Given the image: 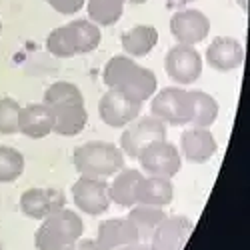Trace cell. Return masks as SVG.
<instances>
[{"instance_id": "obj_23", "label": "cell", "mask_w": 250, "mask_h": 250, "mask_svg": "<svg viewBox=\"0 0 250 250\" xmlns=\"http://www.w3.org/2000/svg\"><path fill=\"white\" fill-rule=\"evenodd\" d=\"M188 92H190V100H192V116H190L188 126H194V128L212 126L218 118V112H220L216 98L204 90H188Z\"/></svg>"}, {"instance_id": "obj_1", "label": "cell", "mask_w": 250, "mask_h": 250, "mask_svg": "<svg viewBox=\"0 0 250 250\" xmlns=\"http://www.w3.org/2000/svg\"><path fill=\"white\" fill-rule=\"evenodd\" d=\"M104 84L112 90H118L138 102L150 100L156 92L158 80L150 68H144L130 56H112L102 72Z\"/></svg>"}, {"instance_id": "obj_4", "label": "cell", "mask_w": 250, "mask_h": 250, "mask_svg": "<svg viewBox=\"0 0 250 250\" xmlns=\"http://www.w3.org/2000/svg\"><path fill=\"white\" fill-rule=\"evenodd\" d=\"M150 114L170 126H188L192 116L190 92L178 86H168L154 92L150 100Z\"/></svg>"}, {"instance_id": "obj_24", "label": "cell", "mask_w": 250, "mask_h": 250, "mask_svg": "<svg viewBox=\"0 0 250 250\" xmlns=\"http://www.w3.org/2000/svg\"><path fill=\"white\" fill-rule=\"evenodd\" d=\"M128 0H88L86 10L90 22H94L96 26L116 24L124 12V4Z\"/></svg>"}, {"instance_id": "obj_16", "label": "cell", "mask_w": 250, "mask_h": 250, "mask_svg": "<svg viewBox=\"0 0 250 250\" xmlns=\"http://www.w3.org/2000/svg\"><path fill=\"white\" fill-rule=\"evenodd\" d=\"M54 130V114L44 102L20 108L18 132L28 138H44Z\"/></svg>"}, {"instance_id": "obj_30", "label": "cell", "mask_w": 250, "mask_h": 250, "mask_svg": "<svg viewBox=\"0 0 250 250\" xmlns=\"http://www.w3.org/2000/svg\"><path fill=\"white\" fill-rule=\"evenodd\" d=\"M70 250H100V246L92 238H78Z\"/></svg>"}, {"instance_id": "obj_2", "label": "cell", "mask_w": 250, "mask_h": 250, "mask_svg": "<svg viewBox=\"0 0 250 250\" xmlns=\"http://www.w3.org/2000/svg\"><path fill=\"white\" fill-rule=\"evenodd\" d=\"M72 162L80 176L106 178L124 168V152L112 142L92 140L74 148Z\"/></svg>"}, {"instance_id": "obj_12", "label": "cell", "mask_w": 250, "mask_h": 250, "mask_svg": "<svg viewBox=\"0 0 250 250\" xmlns=\"http://www.w3.org/2000/svg\"><path fill=\"white\" fill-rule=\"evenodd\" d=\"M192 234V220L182 214L166 216L150 236L156 250H182Z\"/></svg>"}, {"instance_id": "obj_34", "label": "cell", "mask_w": 250, "mask_h": 250, "mask_svg": "<svg viewBox=\"0 0 250 250\" xmlns=\"http://www.w3.org/2000/svg\"><path fill=\"white\" fill-rule=\"evenodd\" d=\"M116 250H136V244H128V246H120Z\"/></svg>"}, {"instance_id": "obj_25", "label": "cell", "mask_w": 250, "mask_h": 250, "mask_svg": "<svg viewBox=\"0 0 250 250\" xmlns=\"http://www.w3.org/2000/svg\"><path fill=\"white\" fill-rule=\"evenodd\" d=\"M24 172V156L12 146H0V182H14Z\"/></svg>"}, {"instance_id": "obj_3", "label": "cell", "mask_w": 250, "mask_h": 250, "mask_svg": "<svg viewBox=\"0 0 250 250\" xmlns=\"http://www.w3.org/2000/svg\"><path fill=\"white\" fill-rule=\"evenodd\" d=\"M82 234H84L82 218L70 208H60L38 226L34 232V246L38 250H70Z\"/></svg>"}, {"instance_id": "obj_17", "label": "cell", "mask_w": 250, "mask_h": 250, "mask_svg": "<svg viewBox=\"0 0 250 250\" xmlns=\"http://www.w3.org/2000/svg\"><path fill=\"white\" fill-rule=\"evenodd\" d=\"M54 114V130L60 136H76L84 130L88 122V112L84 102H66L58 106H48Z\"/></svg>"}, {"instance_id": "obj_8", "label": "cell", "mask_w": 250, "mask_h": 250, "mask_svg": "<svg viewBox=\"0 0 250 250\" xmlns=\"http://www.w3.org/2000/svg\"><path fill=\"white\" fill-rule=\"evenodd\" d=\"M72 200H74L78 210L86 212L90 216L104 214L110 208L108 182L104 178L80 176L72 184Z\"/></svg>"}, {"instance_id": "obj_22", "label": "cell", "mask_w": 250, "mask_h": 250, "mask_svg": "<svg viewBox=\"0 0 250 250\" xmlns=\"http://www.w3.org/2000/svg\"><path fill=\"white\" fill-rule=\"evenodd\" d=\"M126 218L134 224L140 242H144V240H150L156 226L166 218V212L162 210V206H150V204L138 202V204L130 206V212Z\"/></svg>"}, {"instance_id": "obj_5", "label": "cell", "mask_w": 250, "mask_h": 250, "mask_svg": "<svg viewBox=\"0 0 250 250\" xmlns=\"http://www.w3.org/2000/svg\"><path fill=\"white\" fill-rule=\"evenodd\" d=\"M160 140H168L166 134V124L158 118L150 116H138L134 118L130 124L124 126V132L120 136V150L130 156V158H138V154L150 146L154 142Z\"/></svg>"}, {"instance_id": "obj_10", "label": "cell", "mask_w": 250, "mask_h": 250, "mask_svg": "<svg viewBox=\"0 0 250 250\" xmlns=\"http://www.w3.org/2000/svg\"><path fill=\"white\" fill-rule=\"evenodd\" d=\"M170 32L176 38L178 44L196 46L210 32V20H208L204 12L194 10V8L178 10L170 18Z\"/></svg>"}, {"instance_id": "obj_13", "label": "cell", "mask_w": 250, "mask_h": 250, "mask_svg": "<svg viewBox=\"0 0 250 250\" xmlns=\"http://www.w3.org/2000/svg\"><path fill=\"white\" fill-rule=\"evenodd\" d=\"M218 150V144L210 128H186L180 134V156L192 164L208 162Z\"/></svg>"}, {"instance_id": "obj_18", "label": "cell", "mask_w": 250, "mask_h": 250, "mask_svg": "<svg viewBox=\"0 0 250 250\" xmlns=\"http://www.w3.org/2000/svg\"><path fill=\"white\" fill-rule=\"evenodd\" d=\"M144 174L134 168H122L114 174L112 182L108 184V196L110 202H116L118 206L130 208L138 202V186Z\"/></svg>"}, {"instance_id": "obj_36", "label": "cell", "mask_w": 250, "mask_h": 250, "mask_svg": "<svg viewBox=\"0 0 250 250\" xmlns=\"http://www.w3.org/2000/svg\"><path fill=\"white\" fill-rule=\"evenodd\" d=\"M0 32H2V22H0Z\"/></svg>"}, {"instance_id": "obj_9", "label": "cell", "mask_w": 250, "mask_h": 250, "mask_svg": "<svg viewBox=\"0 0 250 250\" xmlns=\"http://www.w3.org/2000/svg\"><path fill=\"white\" fill-rule=\"evenodd\" d=\"M164 70L178 84H192L202 74V58L194 46L176 44L164 56Z\"/></svg>"}, {"instance_id": "obj_21", "label": "cell", "mask_w": 250, "mask_h": 250, "mask_svg": "<svg viewBox=\"0 0 250 250\" xmlns=\"http://www.w3.org/2000/svg\"><path fill=\"white\" fill-rule=\"evenodd\" d=\"M64 26H66L68 38H70L76 54H88V52L98 48L102 34H100V28L94 22L76 18V20H72V22H68Z\"/></svg>"}, {"instance_id": "obj_31", "label": "cell", "mask_w": 250, "mask_h": 250, "mask_svg": "<svg viewBox=\"0 0 250 250\" xmlns=\"http://www.w3.org/2000/svg\"><path fill=\"white\" fill-rule=\"evenodd\" d=\"M136 250H156V248L150 242H138L136 244Z\"/></svg>"}, {"instance_id": "obj_26", "label": "cell", "mask_w": 250, "mask_h": 250, "mask_svg": "<svg viewBox=\"0 0 250 250\" xmlns=\"http://www.w3.org/2000/svg\"><path fill=\"white\" fill-rule=\"evenodd\" d=\"M66 102H84V96H82V92L76 84L60 80L46 88V92H44L46 106H58V104H66Z\"/></svg>"}, {"instance_id": "obj_7", "label": "cell", "mask_w": 250, "mask_h": 250, "mask_svg": "<svg viewBox=\"0 0 250 250\" xmlns=\"http://www.w3.org/2000/svg\"><path fill=\"white\" fill-rule=\"evenodd\" d=\"M142 112V102L108 88L98 100V116L110 128H124Z\"/></svg>"}, {"instance_id": "obj_32", "label": "cell", "mask_w": 250, "mask_h": 250, "mask_svg": "<svg viewBox=\"0 0 250 250\" xmlns=\"http://www.w3.org/2000/svg\"><path fill=\"white\" fill-rule=\"evenodd\" d=\"M238 4H240V8L248 14V0H238Z\"/></svg>"}, {"instance_id": "obj_28", "label": "cell", "mask_w": 250, "mask_h": 250, "mask_svg": "<svg viewBox=\"0 0 250 250\" xmlns=\"http://www.w3.org/2000/svg\"><path fill=\"white\" fill-rule=\"evenodd\" d=\"M46 48L52 56L56 58H72L76 56L74 52V46L68 38V32H66V26H60V28H54L48 38H46Z\"/></svg>"}, {"instance_id": "obj_37", "label": "cell", "mask_w": 250, "mask_h": 250, "mask_svg": "<svg viewBox=\"0 0 250 250\" xmlns=\"http://www.w3.org/2000/svg\"><path fill=\"white\" fill-rule=\"evenodd\" d=\"M0 250H4V248H2V246H0Z\"/></svg>"}, {"instance_id": "obj_27", "label": "cell", "mask_w": 250, "mask_h": 250, "mask_svg": "<svg viewBox=\"0 0 250 250\" xmlns=\"http://www.w3.org/2000/svg\"><path fill=\"white\" fill-rule=\"evenodd\" d=\"M20 104L14 98H0V134H16L18 132V116Z\"/></svg>"}, {"instance_id": "obj_11", "label": "cell", "mask_w": 250, "mask_h": 250, "mask_svg": "<svg viewBox=\"0 0 250 250\" xmlns=\"http://www.w3.org/2000/svg\"><path fill=\"white\" fill-rule=\"evenodd\" d=\"M60 208H66V196L56 188H28L20 196V210L34 220H44Z\"/></svg>"}, {"instance_id": "obj_6", "label": "cell", "mask_w": 250, "mask_h": 250, "mask_svg": "<svg viewBox=\"0 0 250 250\" xmlns=\"http://www.w3.org/2000/svg\"><path fill=\"white\" fill-rule=\"evenodd\" d=\"M142 166V170L148 176H162V178H172L178 174L182 166V156L174 144L168 140L154 142L146 146L136 158Z\"/></svg>"}, {"instance_id": "obj_20", "label": "cell", "mask_w": 250, "mask_h": 250, "mask_svg": "<svg viewBox=\"0 0 250 250\" xmlns=\"http://www.w3.org/2000/svg\"><path fill=\"white\" fill-rule=\"evenodd\" d=\"M174 198V184L170 178L144 176L138 186V202L150 206H168ZM136 202V204H138Z\"/></svg>"}, {"instance_id": "obj_29", "label": "cell", "mask_w": 250, "mask_h": 250, "mask_svg": "<svg viewBox=\"0 0 250 250\" xmlns=\"http://www.w3.org/2000/svg\"><path fill=\"white\" fill-rule=\"evenodd\" d=\"M46 2L56 12L64 14V16H70V14H76L82 6H84L86 0H46Z\"/></svg>"}, {"instance_id": "obj_33", "label": "cell", "mask_w": 250, "mask_h": 250, "mask_svg": "<svg viewBox=\"0 0 250 250\" xmlns=\"http://www.w3.org/2000/svg\"><path fill=\"white\" fill-rule=\"evenodd\" d=\"M192 0H170V4H188Z\"/></svg>"}, {"instance_id": "obj_19", "label": "cell", "mask_w": 250, "mask_h": 250, "mask_svg": "<svg viewBox=\"0 0 250 250\" xmlns=\"http://www.w3.org/2000/svg\"><path fill=\"white\" fill-rule=\"evenodd\" d=\"M156 42H158V30L154 26H148V24L132 26L120 38V44H122L124 52L128 56H134V58L148 56L152 52V48L156 46Z\"/></svg>"}, {"instance_id": "obj_35", "label": "cell", "mask_w": 250, "mask_h": 250, "mask_svg": "<svg viewBox=\"0 0 250 250\" xmlns=\"http://www.w3.org/2000/svg\"><path fill=\"white\" fill-rule=\"evenodd\" d=\"M128 2H130V4H144L146 0H128Z\"/></svg>"}, {"instance_id": "obj_14", "label": "cell", "mask_w": 250, "mask_h": 250, "mask_svg": "<svg viewBox=\"0 0 250 250\" xmlns=\"http://www.w3.org/2000/svg\"><path fill=\"white\" fill-rule=\"evenodd\" d=\"M206 62L218 72H230L244 62V48L232 36H216L206 48Z\"/></svg>"}, {"instance_id": "obj_15", "label": "cell", "mask_w": 250, "mask_h": 250, "mask_svg": "<svg viewBox=\"0 0 250 250\" xmlns=\"http://www.w3.org/2000/svg\"><path fill=\"white\" fill-rule=\"evenodd\" d=\"M94 240L100 246V250H116L120 246L140 242L134 224L126 216L124 218H108V220L100 222Z\"/></svg>"}]
</instances>
